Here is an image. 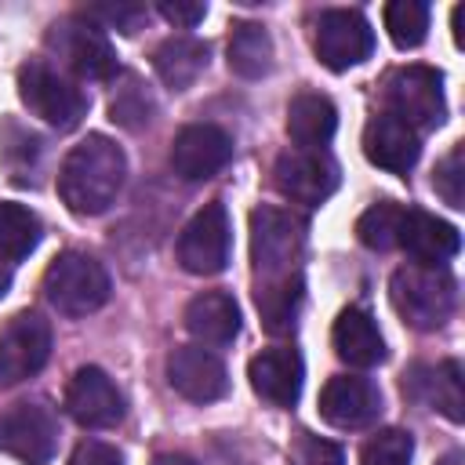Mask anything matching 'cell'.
<instances>
[{"label": "cell", "mask_w": 465, "mask_h": 465, "mask_svg": "<svg viewBox=\"0 0 465 465\" xmlns=\"http://www.w3.org/2000/svg\"><path fill=\"white\" fill-rule=\"evenodd\" d=\"M127 178L124 149L105 134H87L58 167V193L73 214H102L116 200Z\"/></svg>", "instance_id": "1"}, {"label": "cell", "mask_w": 465, "mask_h": 465, "mask_svg": "<svg viewBox=\"0 0 465 465\" xmlns=\"http://www.w3.org/2000/svg\"><path fill=\"white\" fill-rule=\"evenodd\" d=\"M392 309L414 331H436L450 320L458 302V283L443 265H403L389 283Z\"/></svg>", "instance_id": "2"}, {"label": "cell", "mask_w": 465, "mask_h": 465, "mask_svg": "<svg viewBox=\"0 0 465 465\" xmlns=\"http://www.w3.org/2000/svg\"><path fill=\"white\" fill-rule=\"evenodd\" d=\"M109 272L102 262L80 251L58 254L44 272V298L62 316H87L109 302Z\"/></svg>", "instance_id": "3"}, {"label": "cell", "mask_w": 465, "mask_h": 465, "mask_svg": "<svg viewBox=\"0 0 465 465\" xmlns=\"http://www.w3.org/2000/svg\"><path fill=\"white\" fill-rule=\"evenodd\" d=\"M18 98L33 116L58 131H73L87 116V94L40 58L18 65Z\"/></svg>", "instance_id": "4"}, {"label": "cell", "mask_w": 465, "mask_h": 465, "mask_svg": "<svg viewBox=\"0 0 465 465\" xmlns=\"http://www.w3.org/2000/svg\"><path fill=\"white\" fill-rule=\"evenodd\" d=\"M302 251H305V225L291 211L258 207L251 214V262L262 280L302 272L298 269Z\"/></svg>", "instance_id": "5"}, {"label": "cell", "mask_w": 465, "mask_h": 465, "mask_svg": "<svg viewBox=\"0 0 465 465\" xmlns=\"http://www.w3.org/2000/svg\"><path fill=\"white\" fill-rule=\"evenodd\" d=\"M389 113L400 116L414 131H436L447 116L443 102V76L429 65H403L385 84Z\"/></svg>", "instance_id": "6"}, {"label": "cell", "mask_w": 465, "mask_h": 465, "mask_svg": "<svg viewBox=\"0 0 465 465\" xmlns=\"http://www.w3.org/2000/svg\"><path fill=\"white\" fill-rule=\"evenodd\" d=\"M47 47L84 80H109L116 73V51L109 36L84 15L58 18L47 29Z\"/></svg>", "instance_id": "7"}, {"label": "cell", "mask_w": 465, "mask_h": 465, "mask_svg": "<svg viewBox=\"0 0 465 465\" xmlns=\"http://www.w3.org/2000/svg\"><path fill=\"white\" fill-rule=\"evenodd\" d=\"M229 243H232V225L225 203H203L182 229L178 236V262L185 272L196 276H214L229 262Z\"/></svg>", "instance_id": "8"}, {"label": "cell", "mask_w": 465, "mask_h": 465, "mask_svg": "<svg viewBox=\"0 0 465 465\" xmlns=\"http://www.w3.org/2000/svg\"><path fill=\"white\" fill-rule=\"evenodd\" d=\"M58 447V418L47 403H15L0 414V450L22 465H47Z\"/></svg>", "instance_id": "9"}, {"label": "cell", "mask_w": 465, "mask_h": 465, "mask_svg": "<svg viewBox=\"0 0 465 465\" xmlns=\"http://www.w3.org/2000/svg\"><path fill=\"white\" fill-rule=\"evenodd\" d=\"M51 356V323L36 312H18L0 331V389L33 378Z\"/></svg>", "instance_id": "10"}, {"label": "cell", "mask_w": 465, "mask_h": 465, "mask_svg": "<svg viewBox=\"0 0 465 465\" xmlns=\"http://www.w3.org/2000/svg\"><path fill=\"white\" fill-rule=\"evenodd\" d=\"M276 189L305 207H320L338 189V163L327 149H291L272 167Z\"/></svg>", "instance_id": "11"}, {"label": "cell", "mask_w": 465, "mask_h": 465, "mask_svg": "<svg viewBox=\"0 0 465 465\" xmlns=\"http://www.w3.org/2000/svg\"><path fill=\"white\" fill-rule=\"evenodd\" d=\"M312 47H316V58H320L327 69L341 73V69H352V65H360L363 58H371V51H374V33H371V25H367V18H363L360 11L338 7V11H323V15H320Z\"/></svg>", "instance_id": "12"}, {"label": "cell", "mask_w": 465, "mask_h": 465, "mask_svg": "<svg viewBox=\"0 0 465 465\" xmlns=\"http://www.w3.org/2000/svg\"><path fill=\"white\" fill-rule=\"evenodd\" d=\"M232 160V138L218 124H189L171 142V167L185 182H207Z\"/></svg>", "instance_id": "13"}, {"label": "cell", "mask_w": 465, "mask_h": 465, "mask_svg": "<svg viewBox=\"0 0 465 465\" xmlns=\"http://www.w3.org/2000/svg\"><path fill=\"white\" fill-rule=\"evenodd\" d=\"M65 411L84 429H113L124 418V396L102 367H80L65 385Z\"/></svg>", "instance_id": "14"}, {"label": "cell", "mask_w": 465, "mask_h": 465, "mask_svg": "<svg viewBox=\"0 0 465 465\" xmlns=\"http://www.w3.org/2000/svg\"><path fill=\"white\" fill-rule=\"evenodd\" d=\"M320 414L334 429H367L381 414V392L371 378L334 374L320 392Z\"/></svg>", "instance_id": "15"}, {"label": "cell", "mask_w": 465, "mask_h": 465, "mask_svg": "<svg viewBox=\"0 0 465 465\" xmlns=\"http://www.w3.org/2000/svg\"><path fill=\"white\" fill-rule=\"evenodd\" d=\"M167 385L178 396L193 400V403H211V400L225 396L229 378H225L222 360L211 349H203V345H178L167 356Z\"/></svg>", "instance_id": "16"}, {"label": "cell", "mask_w": 465, "mask_h": 465, "mask_svg": "<svg viewBox=\"0 0 465 465\" xmlns=\"http://www.w3.org/2000/svg\"><path fill=\"white\" fill-rule=\"evenodd\" d=\"M363 153L374 167L392 171V174H407L421 156V138L400 116L378 113L363 131Z\"/></svg>", "instance_id": "17"}, {"label": "cell", "mask_w": 465, "mask_h": 465, "mask_svg": "<svg viewBox=\"0 0 465 465\" xmlns=\"http://www.w3.org/2000/svg\"><path fill=\"white\" fill-rule=\"evenodd\" d=\"M396 247L407 251V258L414 265H443L447 258L458 254L461 240H458V229L429 211H403V222H400V236H396Z\"/></svg>", "instance_id": "18"}, {"label": "cell", "mask_w": 465, "mask_h": 465, "mask_svg": "<svg viewBox=\"0 0 465 465\" xmlns=\"http://www.w3.org/2000/svg\"><path fill=\"white\" fill-rule=\"evenodd\" d=\"M302 356L287 345H276V349H265L251 360L247 367V378H251V389L272 403V407H294L298 396H302Z\"/></svg>", "instance_id": "19"}, {"label": "cell", "mask_w": 465, "mask_h": 465, "mask_svg": "<svg viewBox=\"0 0 465 465\" xmlns=\"http://www.w3.org/2000/svg\"><path fill=\"white\" fill-rule=\"evenodd\" d=\"M185 331L203 349L232 345L240 334V305L225 291H203L185 305Z\"/></svg>", "instance_id": "20"}, {"label": "cell", "mask_w": 465, "mask_h": 465, "mask_svg": "<svg viewBox=\"0 0 465 465\" xmlns=\"http://www.w3.org/2000/svg\"><path fill=\"white\" fill-rule=\"evenodd\" d=\"M403 392L421 400L425 407L440 411L450 421L465 418V385H461V363L443 360L436 367H414L411 378L403 381Z\"/></svg>", "instance_id": "21"}, {"label": "cell", "mask_w": 465, "mask_h": 465, "mask_svg": "<svg viewBox=\"0 0 465 465\" xmlns=\"http://www.w3.org/2000/svg\"><path fill=\"white\" fill-rule=\"evenodd\" d=\"M331 341H334V352L352 367H374L385 360V338L367 309H356V305L341 309L334 320Z\"/></svg>", "instance_id": "22"}, {"label": "cell", "mask_w": 465, "mask_h": 465, "mask_svg": "<svg viewBox=\"0 0 465 465\" xmlns=\"http://www.w3.org/2000/svg\"><path fill=\"white\" fill-rule=\"evenodd\" d=\"M338 127V109L327 94L302 91L287 105V134L298 149H323L334 138Z\"/></svg>", "instance_id": "23"}, {"label": "cell", "mask_w": 465, "mask_h": 465, "mask_svg": "<svg viewBox=\"0 0 465 465\" xmlns=\"http://www.w3.org/2000/svg\"><path fill=\"white\" fill-rule=\"evenodd\" d=\"M302 302H305V280H302V272L262 280L258 291H254V305H258L262 327L269 334H291L294 323H298Z\"/></svg>", "instance_id": "24"}, {"label": "cell", "mask_w": 465, "mask_h": 465, "mask_svg": "<svg viewBox=\"0 0 465 465\" xmlns=\"http://www.w3.org/2000/svg\"><path fill=\"white\" fill-rule=\"evenodd\" d=\"M156 76L171 87V91H185L196 84V76L207 69V44L196 36H167L156 54H153Z\"/></svg>", "instance_id": "25"}, {"label": "cell", "mask_w": 465, "mask_h": 465, "mask_svg": "<svg viewBox=\"0 0 465 465\" xmlns=\"http://www.w3.org/2000/svg\"><path fill=\"white\" fill-rule=\"evenodd\" d=\"M229 69L243 80H258L272 69V40L258 22H240L229 36Z\"/></svg>", "instance_id": "26"}, {"label": "cell", "mask_w": 465, "mask_h": 465, "mask_svg": "<svg viewBox=\"0 0 465 465\" xmlns=\"http://www.w3.org/2000/svg\"><path fill=\"white\" fill-rule=\"evenodd\" d=\"M40 218L25 203H0V258L4 262H22L25 254L36 251L40 243Z\"/></svg>", "instance_id": "27"}, {"label": "cell", "mask_w": 465, "mask_h": 465, "mask_svg": "<svg viewBox=\"0 0 465 465\" xmlns=\"http://www.w3.org/2000/svg\"><path fill=\"white\" fill-rule=\"evenodd\" d=\"M109 113H113V120H116L120 127L138 131V127H145V124L153 120L156 102H153L149 87H145L134 73H124V76H120L116 94H113V102H109Z\"/></svg>", "instance_id": "28"}, {"label": "cell", "mask_w": 465, "mask_h": 465, "mask_svg": "<svg viewBox=\"0 0 465 465\" xmlns=\"http://www.w3.org/2000/svg\"><path fill=\"white\" fill-rule=\"evenodd\" d=\"M400 222H403V207L392 203V200H381L374 207H367L356 222V236L363 247L371 251H389L396 247V236H400Z\"/></svg>", "instance_id": "29"}, {"label": "cell", "mask_w": 465, "mask_h": 465, "mask_svg": "<svg viewBox=\"0 0 465 465\" xmlns=\"http://www.w3.org/2000/svg\"><path fill=\"white\" fill-rule=\"evenodd\" d=\"M385 29L396 47H418L429 33V7L418 0H392L385 4Z\"/></svg>", "instance_id": "30"}, {"label": "cell", "mask_w": 465, "mask_h": 465, "mask_svg": "<svg viewBox=\"0 0 465 465\" xmlns=\"http://www.w3.org/2000/svg\"><path fill=\"white\" fill-rule=\"evenodd\" d=\"M414 458V440L403 429H381L363 443L360 465H411Z\"/></svg>", "instance_id": "31"}, {"label": "cell", "mask_w": 465, "mask_h": 465, "mask_svg": "<svg viewBox=\"0 0 465 465\" xmlns=\"http://www.w3.org/2000/svg\"><path fill=\"white\" fill-rule=\"evenodd\" d=\"M432 185H436V193L443 196V203L465 207V149H461V145H454V149L436 163Z\"/></svg>", "instance_id": "32"}, {"label": "cell", "mask_w": 465, "mask_h": 465, "mask_svg": "<svg viewBox=\"0 0 465 465\" xmlns=\"http://www.w3.org/2000/svg\"><path fill=\"white\" fill-rule=\"evenodd\" d=\"M287 465H345V454L338 443L312 436V432H302L287 450Z\"/></svg>", "instance_id": "33"}, {"label": "cell", "mask_w": 465, "mask_h": 465, "mask_svg": "<svg viewBox=\"0 0 465 465\" xmlns=\"http://www.w3.org/2000/svg\"><path fill=\"white\" fill-rule=\"evenodd\" d=\"M84 18H91L102 29H120V33H138V25L149 18V11L142 4H94L84 11Z\"/></svg>", "instance_id": "34"}, {"label": "cell", "mask_w": 465, "mask_h": 465, "mask_svg": "<svg viewBox=\"0 0 465 465\" xmlns=\"http://www.w3.org/2000/svg\"><path fill=\"white\" fill-rule=\"evenodd\" d=\"M69 465H124V454H120L113 443H102V440H84V443L73 450Z\"/></svg>", "instance_id": "35"}, {"label": "cell", "mask_w": 465, "mask_h": 465, "mask_svg": "<svg viewBox=\"0 0 465 465\" xmlns=\"http://www.w3.org/2000/svg\"><path fill=\"white\" fill-rule=\"evenodd\" d=\"M156 11H160L174 29H193V25L207 15V7H203V4H185V0H160V4H156Z\"/></svg>", "instance_id": "36"}, {"label": "cell", "mask_w": 465, "mask_h": 465, "mask_svg": "<svg viewBox=\"0 0 465 465\" xmlns=\"http://www.w3.org/2000/svg\"><path fill=\"white\" fill-rule=\"evenodd\" d=\"M153 465H196L189 454H160V458H153Z\"/></svg>", "instance_id": "37"}, {"label": "cell", "mask_w": 465, "mask_h": 465, "mask_svg": "<svg viewBox=\"0 0 465 465\" xmlns=\"http://www.w3.org/2000/svg\"><path fill=\"white\" fill-rule=\"evenodd\" d=\"M7 287H11V269H7V262H0V298L7 294Z\"/></svg>", "instance_id": "38"}, {"label": "cell", "mask_w": 465, "mask_h": 465, "mask_svg": "<svg viewBox=\"0 0 465 465\" xmlns=\"http://www.w3.org/2000/svg\"><path fill=\"white\" fill-rule=\"evenodd\" d=\"M461 18H465V7H454V40L461 44Z\"/></svg>", "instance_id": "39"}, {"label": "cell", "mask_w": 465, "mask_h": 465, "mask_svg": "<svg viewBox=\"0 0 465 465\" xmlns=\"http://www.w3.org/2000/svg\"><path fill=\"white\" fill-rule=\"evenodd\" d=\"M440 465H465V454H461V450H450V454H447Z\"/></svg>", "instance_id": "40"}]
</instances>
